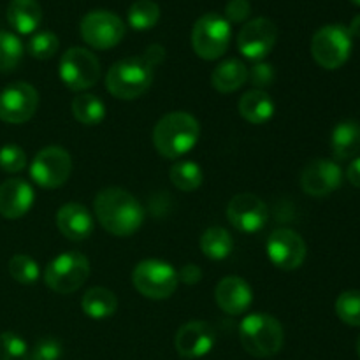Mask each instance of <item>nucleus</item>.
<instances>
[{"label":"nucleus","mask_w":360,"mask_h":360,"mask_svg":"<svg viewBox=\"0 0 360 360\" xmlns=\"http://www.w3.org/2000/svg\"><path fill=\"white\" fill-rule=\"evenodd\" d=\"M94 210L98 224L116 238L136 234L144 221V210L139 200L118 186L101 190L94 200Z\"/></svg>","instance_id":"f257e3e1"},{"label":"nucleus","mask_w":360,"mask_h":360,"mask_svg":"<svg viewBox=\"0 0 360 360\" xmlns=\"http://www.w3.org/2000/svg\"><path fill=\"white\" fill-rule=\"evenodd\" d=\"M199 136L200 125L197 118L188 112L174 111L157 122L153 129V144L162 157L174 160L193 150Z\"/></svg>","instance_id":"f03ea898"},{"label":"nucleus","mask_w":360,"mask_h":360,"mask_svg":"<svg viewBox=\"0 0 360 360\" xmlns=\"http://www.w3.org/2000/svg\"><path fill=\"white\" fill-rule=\"evenodd\" d=\"M243 348L257 359H267L280 354L285 343V333L280 320L267 313H252L239 326Z\"/></svg>","instance_id":"7ed1b4c3"},{"label":"nucleus","mask_w":360,"mask_h":360,"mask_svg":"<svg viewBox=\"0 0 360 360\" xmlns=\"http://www.w3.org/2000/svg\"><path fill=\"white\" fill-rule=\"evenodd\" d=\"M153 83V67L143 56H130L116 62L105 76L109 94L122 101H132L150 90Z\"/></svg>","instance_id":"20e7f679"},{"label":"nucleus","mask_w":360,"mask_h":360,"mask_svg":"<svg viewBox=\"0 0 360 360\" xmlns=\"http://www.w3.org/2000/svg\"><path fill=\"white\" fill-rule=\"evenodd\" d=\"M132 283L143 297L162 301L174 294L179 285V278L178 271L169 262L148 259L134 267Z\"/></svg>","instance_id":"39448f33"},{"label":"nucleus","mask_w":360,"mask_h":360,"mask_svg":"<svg viewBox=\"0 0 360 360\" xmlns=\"http://www.w3.org/2000/svg\"><path fill=\"white\" fill-rule=\"evenodd\" d=\"M90 276V260L77 252H65L55 257L44 271L48 288L56 294H72L86 283Z\"/></svg>","instance_id":"423d86ee"},{"label":"nucleus","mask_w":360,"mask_h":360,"mask_svg":"<svg viewBox=\"0 0 360 360\" xmlns=\"http://www.w3.org/2000/svg\"><path fill=\"white\" fill-rule=\"evenodd\" d=\"M232 28L225 16L202 14L192 28V48L202 60H218L231 44Z\"/></svg>","instance_id":"0eeeda50"},{"label":"nucleus","mask_w":360,"mask_h":360,"mask_svg":"<svg viewBox=\"0 0 360 360\" xmlns=\"http://www.w3.org/2000/svg\"><path fill=\"white\" fill-rule=\"evenodd\" d=\"M352 35L345 25H326L311 39V55L322 69L336 70L348 62Z\"/></svg>","instance_id":"6e6552de"},{"label":"nucleus","mask_w":360,"mask_h":360,"mask_svg":"<svg viewBox=\"0 0 360 360\" xmlns=\"http://www.w3.org/2000/svg\"><path fill=\"white\" fill-rule=\"evenodd\" d=\"M60 79L69 90L84 91L101 77V62L84 48H70L60 60Z\"/></svg>","instance_id":"1a4fd4ad"},{"label":"nucleus","mask_w":360,"mask_h":360,"mask_svg":"<svg viewBox=\"0 0 360 360\" xmlns=\"http://www.w3.org/2000/svg\"><path fill=\"white\" fill-rule=\"evenodd\" d=\"M72 172V158L62 146H46L34 157L30 178L41 188H60L65 185Z\"/></svg>","instance_id":"9d476101"},{"label":"nucleus","mask_w":360,"mask_h":360,"mask_svg":"<svg viewBox=\"0 0 360 360\" xmlns=\"http://www.w3.org/2000/svg\"><path fill=\"white\" fill-rule=\"evenodd\" d=\"M79 32L83 41L95 49H111L125 37V25L122 18L111 11H90L81 20Z\"/></svg>","instance_id":"9b49d317"},{"label":"nucleus","mask_w":360,"mask_h":360,"mask_svg":"<svg viewBox=\"0 0 360 360\" xmlns=\"http://www.w3.org/2000/svg\"><path fill=\"white\" fill-rule=\"evenodd\" d=\"M39 108V94L30 83L16 81L0 91V120L11 125L28 122Z\"/></svg>","instance_id":"f8f14e48"},{"label":"nucleus","mask_w":360,"mask_h":360,"mask_svg":"<svg viewBox=\"0 0 360 360\" xmlns=\"http://www.w3.org/2000/svg\"><path fill=\"white\" fill-rule=\"evenodd\" d=\"M278 41V27L269 18L250 20L238 34V49L245 58L262 62Z\"/></svg>","instance_id":"ddd939ff"},{"label":"nucleus","mask_w":360,"mask_h":360,"mask_svg":"<svg viewBox=\"0 0 360 360\" xmlns=\"http://www.w3.org/2000/svg\"><path fill=\"white\" fill-rule=\"evenodd\" d=\"M267 257L271 262L283 271H294L302 266L306 260L304 239L292 229H278L267 239Z\"/></svg>","instance_id":"4468645a"},{"label":"nucleus","mask_w":360,"mask_h":360,"mask_svg":"<svg viewBox=\"0 0 360 360\" xmlns=\"http://www.w3.org/2000/svg\"><path fill=\"white\" fill-rule=\"evenodd\" d=\"M232 227L245 234H255L267 224V206L255 193H238L227 206Z\"/></svg>","instance_id":"2eb2a0df"},{"label":"nucleus","mask_w":360,"mask_h":360,"mask_svg":"<svg viewBox=\"0 0 360 360\" xmlns=\"http://www.w3.org/2000/svg\"><path fill=\"white\" fill-rule=\"evenodd\" d=\"M217 343V333L210 323L202 320H192L183 323L174 338L176 352L183 359H200L210 354Z\"/></svg>","instance_id":"dca6fc26"},{"label":"nucleus","mask_w":360,"mask_h":360,"mask_svg":"<svg viewBox=\"0 0 360 360\" xmlns=\"http://www.w3.org/2000/svg\"><path fill=\"white\" fill-rule=\"evenodd\" d=\"M343 181L340 165L327 158L309 162L301 174V188L311 197H326L338 190Z\"/></svg>","instance_id":"f3484780"},{"label":"nucleus","mask_w":360,"mask_h":360,"mask_svg":"<svg viewBox=\"0 0 360 360\" xmlns=\"http://www.w3.org/2000/svg\"><path fill=\"white\" fill-rule=\"evenodd\" d=\"M218 308L232 316L243 315L248 311L253 302V290L248 281L241 276H227L217 285L214 290Z\"/></svg>","instance_id":"a211bd4d"},{"label":"nucleus","mask_w":360,"mask_h":360,"mask_svg":"<svg viewBox=\"0 0 360 360\" xmlns=\"http://www.w3.org/2000/svg\"><path fill=\"white\" fill-rule=\"evenodd\" d=\"M35 193L30 183L13 178L0 185V214L7 220L25 217L34 206Z\"/></svg>","instance_id":"6ab92c4d"},{"label":"nucleus","mask_w":360,"mask_h":360,"mask_svg":"<svg viewBox=\"0 0 360 360\" xmlns=\"http://www.w3.org/2000/svg\"><path fill=\"white\" fill-rule=\"evenodd\" d=\"M58 231L70 241H83L94 232V217L90 211L77 202L63 204L56 213Z\"/></svg>","instance_id":"aec40b11"},{"label":"nucleus","mask_w":360,"mask_h":360,"mask_svg":"<svg viewBox=\"0 0 360 360\" xmlns=\"http://www.w3.org/2000/svg\"><path fill=\"white\" fill-rule=\"evenodd\" d=\"M42 20L37 0H11L7 6V21L18 34H34Z\"/></svg>","instance_id":"412c9836"},{"label":"nucleus","mask_w":360,"mask_h":360,"mask_svg":"<svg viewBox=\"0 0 360 360\" xmlns=\"http://www.w3.org/2000/svg\"><path fill=\"white\" fill-rule=\"evenodd\" d=\"M274 101L264 90H250L239 98V115L253 125H264L274 116Z\"/></svg>","instance_id":"4be33fe9"},{"label":"nucleus","mask_w":360,"mask_h":360,"mask_svg":"<svg viewBox=\"0 0 360 360\" xmlns=\"http://www.w3.org/2000/svg\"><path fill=\"white\" fill-rule=\"evenodd\" d=\"M248 81V67L241 60L229 58L214 67L211 74V84L220 94H232Z\"/></svg>","instance_id":"5701e85b"},{"label":"nucleus","mask_w":360,"mask_h":360,"mask_svg":"<svg viewBox=\"0 0 360 360\" xmlns=\"http://www.w3.org/2000/svg\"><path fill=\"white\" fill-rule=\"evenodd\" d=\"M330 148L338 160H350L360 153V125L357 122H341L330 136Z\"/></svg>","instance_id":"b1692460"},{"label":"nucleus","mask_w":360,"mask_h":360,"mask_svg":"<svg viewBox=\"0 0 360 360\" xmlns=\"http://www.w3.org/2000/svg\"><path fill=\"white\" fill-rule=\"evenodd\" d=\"M81 308L84 315L94 320H105L112 316L118 308V299L109 288L95 287L90 288L81 299Z\"/></svg>","instance_id":"393cba45"},{"label":"nucleus","mask_w":360,"mask_h":360,"mask_svg":"<svg viewBox=\"0 0 360 360\" xmlns=\"http://www.w3.org/2000/svg\"><path fill=\"white\" fill-rule=\"evenodd\" d=\"M200 250L211 260H224L234 250L232 234L224 227H210L200 238Z\"/></svg>","instance_id":"a878e982"},{"label":"nucleus","mask_w":360,"mask_h":360,"mask_svg":"<svg viewBox=\"0 0 360 360\" xmlns=\"http://www.w3.org/2000/svg\"><path fill=\"white\" fill-rule=\"evenodd\" d=\"M72 115L83 125L95 127L104 122L105 105L97 95L81 94L72 101Z\"/></svg>","instance_id":"bb28decb"},{"label":"nucleus","mask_w":360,"mask_h":360,"mask_svg":"<svg viewBox=\"0 0 360 360\" xmlns=\"http://www.w3.org/2000/svg\"><path fill=\"white\" fill-rule=\"evenodd\" d=\"M169 178H171L172 185L181 192H193L202 185L204 172L197 162L183 160L172 165L169 171Z\"/></svg>","instance_id":"cd10ccee"},{"label":"nucleus","mask_w":360,"mask_h":360,"mask_svg":"<svg viewBox=\"0 0 360 360\" xmlns=\"http://www.w3.org/2000/svg\"><path fill=\"white\" fill-rule=\"evenodd\" d=\"M127 20L134 30H150L160 20V7L153 0H136L130 6Z\"/></svg>","instance_id":"c85d7f7f"},{"label":"nucleus","mask_w":360,"mask_h":360,"mask_svg":"<svg viewBox=\"0 0 360 360\" xmlns=\"http://www.w3.org/2000/svg\"><path fill=\"white\" fill-rule=\"evenodd\" d=\"M23 42L11 32L0 30V72H11L23 58Z\"/></svg>","instance_id":"c756f323"},{"label":"nucleus","mask_w":360,"mask_h":360,"mask_svg":"<svg viewBox=\"0 0 360 360\" xmlns=\"http://www.w3.org/2000/svg\"><path fill=\"white\" fill-rule=\"evenodd\" d=\"M9 274L21 285H34L39 280V264L32 257L18 253L9 260Z\"/></svg>","instance_id":"7c9ffc66"},{"label":"nucleus","mask_w":360,"mask_h":360,"mask_svg":"<svg viewBox=\"0 0 360 360\" xmlns=\"http://www.w3.org/2000/svg\"><path fill=\"white\" fill-rule=\"evenodd\" d=\"M336 315L350 327H360V290H347L336 299Z\"/></svg>","instance_id":"2f4dec72"},{"label":"nucleus","mask_w":360,"mask_h":360,"mask_svg":"<svg viewBox=\"0 0 360 360\" xmlns=\"http://www.w3.org/2000/svg\"><path fill=\"white\" fill-rule=\"evenodd\" d=\"M60 48V41L53 32H37L30 37L27 44L28 55L37 60H49L56 55Z\"/></svg>","instance_id":"473e14b6"},{"label":"nucleus","mask_w":360,"mask_h":360,"mask_svg":"<svg viewBox=\"0 0 360 360\" xmlns=\"http://www.w3.org/2000/svg\"><path fill=\"white\" fill-rule=\"evenodd\" d=\"M28 354L30 348L20 334H0V360H28Z\"/></svg>","instance_id":"72a5a7b5"},{"label":"nucleus","mask_w":360,"mask_h":360,"mask_svg":"<svg viewBox=\"0 0 360 360\" xmlns=\"http://www.w3.org/2000/svg\"><path fill=\"white\" fill-rule=\"evenodd\" d=\"M27 167V155L18 144H6L0 148V169L9 174H16Z\"/></svg>","instance_id":"f704fd0d"},{"label":"nucleus","mask_w":360,"mask_h":360,"mask_svg":"<svg viewBox=\"0 0 360 360\" xmlns=\"http://www.w3.org/2000/svg\"><path fill=\"white\" fill-rule=\"evenodd\" d=\"M62 354L63 348L58 340H55V338H42V340H39L34 345V348H30L28 360H60Z\"/></svg>","instance_id":"c9c22d12"},{"label":"nucleus","mask_w":360,"mask_h":360,"mask_svg":"<svg viewBox=\"0 0 360 360\" xmlns=\"http://www.w3.org/2000/svg\"><path fill=\"white\" fill-rule=\"evenodd\" d=\"M248 79L255 86V90H264V88L271 86L274 81V69L273 65L262 62H257L252 69L248 70Z\"/></svg>","instance_id":"e433bc0d"},{"label":"nucleus","mask_w":360,"mask_h":360,"mask_svg":"<svg viewBox=\"0 0 360 360\" xmlns=\"http://www.w3.org/2000/svg\"><path fill=\"white\" fill-rule=\"evenodd\" d=\"M252 14L250 0H229L225 6V20L229 23H243Z\"/></svg>","instance_id":"4c0bfd02"},{"label":"nucleus","mask_w":360,"mask_h":360,"mask_svg":"<svg viewBox=\"0 0 360 360\" xmlns=\"http://www.w3.org/2000/svg\"><path fill=\"white\" fill-rule=\"evenodd\" d=\"M178 278L181 283L185 285H197L200 280H202V269L195 264H185V266L179 269Z\"/></svg>","instance_id":"58836bf2"},{"label":"nucleus","mask_w":360,"mask_h":360,"mask_svg":"<svg viewBox=\"0 0 360 360\" xmlns=\"http://www.w3.org/2000/svg\"><path fill=\"white\" fill-rule=\"evenodd\" d=\"M143 58L146 60V62L150 63L151 67L158 65V63L164 62V58H165V49L162 48V46H158V44H151L150 48L146 49V53H144Z\"/></svg>","instance_id":"ea45409f"},{"label":"nucleus","mask_w":360,"mask_h":360,"mask_svg":"<svg viewBox=\"0 0 360 360\" xmlns=\"http://www.w3.org/2000/svg\"><path fill=\"white\" fill-rule=\"evenodd\" d=\"M347 178H348V181L352 183V185L360 188V157L355 158V160L352 162L350 165H348Z\"/></svg>","instance_id":"a19ab883"},{"label":"nucleus","mask_w":360,"mask_h":360,"mask_svg":"<svg viewBox=\"0 0 360 360\" xmlns=\"http://www.w3.org/2000/svg\"><path fill=\"white\" fill-rule=\"evenodd\" d=\"M348 32H350L352 37H360V14L352 20L350 27H348Z\"/></svg>","instance_id":"79ce46f5"},{"label":"nucleus","mask_w":360,"mask_h":360,"mask_svg":"<svg viewBox=\"0 0 360 360\" xmlns=\"http://www.w3.org/2000/svg\"><path fill=\"white\" fill-rule=\"evenodd\" d=\"M357 354H359V357H360V336H359V340H357Z\"/></svg>","instance_id":"37998d69"},{"label":"nucleus","mask_w":360,"mask_h":360,"mask_svg":"<svg viewBox=\"0 0 360 360\" xmlns=\"http://www.w3.org/2000/svg\"><path fill=\"white\" fill-rule=\"evenodd\" d=\"M350 2H354L355 6H359V7H360V0H350Z\"/></svg>","instance_id":"c03bdc74"}]
</instances>
